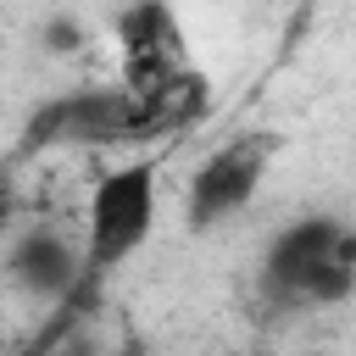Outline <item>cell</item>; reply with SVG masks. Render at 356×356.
Returning a JSON list of instances; mask_svg holds the SVG:
<instances>
[{
  "mask_svg": "<svg viewBox=\"0 0 356 356\" xmlns=\"http://www.w3.org/2000/svg\"><path fill=\"white\" fill-rule=\"evenodd\" d=\"M261 289L284 306H339L356 289V234L328 211L284 222L261 250Z\"/></svg>",
  "mask_w": 356,
  "mask_h": 356,
  "instance_id": "cell-1",
  "label": "cell"
},
{
  "mask_svg": "<svg viewBox=\"0 0 356 356\" xmlns=\"http://www.w3.org/2000/svg\"><path fill=\"white\" fill-rule=\"evenodd\" d=\"M156 217H161V178H156V161L139 156V161H122V167H106L95 184H89V200H83V267L89 273H111L122 267L128 256H139L156 234Z\"/></svg>",
  "mask_w": 356,
  "mask_h": 356,
  "instance_id": "cell-2",
  "label": "cell"
},
{
  "mask_svg": "<svg viewBox=\"0 0 356 356\" xmlns=\"http://www.w3.org/2000/svg\"><path fill=\"white\" fill-rule=\"evenodd\" d=\"M261 172H267V139L256 134H239L228 145H217L184 184V222L195 234H211L222 222H234L256 189H261Z\"/></svg>",
  "mask_w": 356,
  "mask_h": 356,
  "instance_id": "cell-3",
  "label": "cell"
},
{
  "mask_svg": "<svg viewBox=\"0 0 356 356\" xmlns=\"http://www.w3.org/2000/svg\"><path fill=\"white\" fill-rule=\"evenodd\" d=\"M6 284L39 306H61L83 284V239L61 234L56 222H28L6 239Z\"/></svg>",
  "mask_w": 356,
  "mask_h": 356,
  "instance_id": "cell-4",
  "label": "cell"
},
{
  "mask_svg": "<svg viewBox=\"0 0 356 356\" xmlns=\"http://www.w3.org/2000/svg\"><path fill=\"white\" fill-rule=\"evenodd\" d=\"M139 95L134 89H78V95H61V100H50L39 117H33V145L44 139V145H61V139H95V145H106V139H128L134 128H139Z\"/></svg>",
  "mask_w": 356,
  "mask_h": 356,
  "instance_id": "cell-5",
  "label": "cell"
},
{
  "mask_svg": "<svg viewBox=\"0 0 356 356\" xmlns=\"http://www.w3.org/2000/svg\"><path fill=\"white\" fill-rule=\"evenodd\" d=\"M39 39H44L50 50H72V44H83V28H78L72 17H50V22L39 28Z\"/></svg>",
  "mask_w": 356,
  "mask_h": 356,
  "instance_id": "cell-6",
  "label": "cell"
},
{
  "mask_svg": "<svg viewBox=\"0 0 356 356\" xmlns=\"http://www.w3.org/2000/svg\"><path fill=\"white\" fill-rule=\"evenodd\" d=\"M61 356H100L95 345H72V350H61ZM117 356H139V350H117Z\"/></svg>",
  "mask_w": 356,
  "mask_h": 356,
  "instance_id": "cell-7",
  "label": "cell"
},
{
  "mask_svg": "<svg viewBox=\"0 0 356 356\" xmlns=\"http://www.w3.org/2000/svg\"><path fill=\"white\" fill-rule=\"evenodd\" d=\"M0 239H6V206H0Z\"/></svg>",
  "mask_w": 356,
  "mask_h": 356,
  "instance_id": "cell-8",
  "label": "cell"
}]
</instances>
